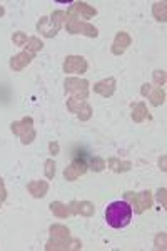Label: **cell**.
<instances>
[{
    "label": "cell",
    "instance_id": "cell-1",
    "mask_svg": "<svg viewBox=\"0 0 167 251\" xmlns=\"http://www.w3.org/2000/svg\"><path fill=\"white\" fill-rule=\"evenodd\" d=\"M50 240L47 241V251H67V250H82V243L75 238H71V231L64 225L50 226Z\"/></svg>",
    "mask_w": 167,
    "mask_h": 251
},
{
    "label": "cell",
    "instance_id": "cell-2",
    "mask_svg": "<svg viewBox=\"0 0 167 251\" xmlns=\"http://www.w3.org/2000/svg\"><path fill=\"white\" fill-rule=\"evenodd\" d=\"M132 220V208L127 201H114L105 209V221L114 229L125 228Z\"/></svg>",
    "mask_w": 167,
    "mask_h": 251
},
{
    "label": "cell",
    "instance_id": "cell-3",
    "mask_svg": "<svg viewBox=\"0 0 167 251\" xmlns=\"http://www.w3.org/2000/svg\"><path fill=\"white\" fill-rule=\"evenodd\" d=\"M65 17H67V15H65L64 10L52 12L50 17H40V20L37 22V30L47 39L55 37V35L59 34V30L62 29Z\"/></svg>",
    "mask_w": 167,
    "mask_h": 251
},
{
    "label": "cell",
    "instance_id": "cell-4",
    "mask_svg": "<svg viewBox=\"0 0 167 251\" xmlns=\"http://www.w3.org/2000/svg\"><path fill=\"white\" fill-rule=\"evenodd\" d=\"M10 131L14 132L15 136L20 137V143L24 146H28L34 143L35 139V129H34V119L30 116H25L20 121H14L10 124Z\"/></svg>",
    "mask_w": 167,
    "mask_h": 251
},
{
    "label": "cell",
    "instance_id": "cell-5",
    "mask_svg": "<svg viewBox=\"0 0 167 251\" xmlns=\"http://www.w3.org/2000/svg\"><path fill=\"white\" fill-rule=\"evenodd\" d=\"M89 156L85 151H75L74 159H72V164L67 166L64 169V177L67 181H75L79 176H82L89 171Z\"/></svg>",
    "mask_w": 167,
    "mask_h": 251
},
{
    "label": "cell",
    "instance_id": "cell-6",
    "mask_svg": "<svg viewBox=\"0 0 167 251\" xmlns=\"http://www.w3.org/2000/svg\"><path fill=\"white\" fill-rule=\"evenodd\" d=\"M124 201H127L130 204V208H132L134 213L137 214H142L144 211H147V209L152 206V193L149 191H142V193H124Z\"/></svg>",
    "mask_w": 167,
    "mask_h": 251
},
{
    "label": "cell",
    "instance_id": "cell-7",
    "mask_svg": "<svg viewBox=\"0 0 167 251\" xmlns=\"http://www.w3.org/2000/svg\"><path fill=\"white\" fill-rule=\"evenodd\" d=\"M65 29H67L69 34H72V35L82 34V35H87V37H92V39L99 37L97 27H94L92 24H89V22H82L80 19H75V17H72V15H67V17H65Z\"/></svg>",
    "mask_w": 167,
    "mask_h": 251
},
{
    "label": "cell",
    "instance_id": "cell-8",
    "mask_svg": "<svg viewBox=\"0 0 167 251\" xmlns=\"http://www.w3.org/2000/svg\"><path fill=\"white\" fill-rule=\"evenodd\" d=\"M67 109L79 117L80 121H89L92 117V107L87 102V99H80V97H71L67 100Z\"/></svg>",
    "mask_w": 167,
    "mask_h": 251
},
{
    "label": "cell",
    "instance_id": "cell-9",
    "mask_svg": "<svg viewBox=\"0 0 167 251\" xmlns=\"http://www.w3.org/2000/svg\"><path fill=\"white\" fill-rule=\"evenodd\" d=\"M65 92L72 94V97H80V99H87L89 97V80L85 79H77V77H69L64 82Z\"/></svg>",
    "mask_w": 167,
    "mask_h": 251
},
{
    "label": "cell",
    "instance_id": "cell-10",
    "mask_svg": "<svg viewBox=\"0 0 167 251\" xmlns=\"http://www.w3.org/2000/svg\"><path fill=\"white\" fill-rule=\"evenodd\" d=\"M62 69L65 74H85L89 69V64L82 55H67Z\"/></svg>",
    "mask_w": 167,
    "mask_h": 251
},
{
    "label": "cell",
    "instance_id": "cell-11",
    "mask_svg": "<svg viewBox=\"0 0 167 251\" xmlns=\"http://www.w3.org/2000/svg\"><path fill=\"white\" fill-rule=\"evenodd\" d=\"M65 14L72 15L75 19H92L97 15V10L92 5H89L87 2H75Z\"/></svg>",
    "mask_w": 167,
    "mask_h": 251
},
{
    "label": "cell",
    "instance_id": "cell-12",
    "mask_svg": "<svg viewBox=\"0 0 167 251\" xmlns=\"http://www.w3.org/2000/svg\"><path fill=\"white\" fill-rule=\"evenodd\" d=\"M69 209H71V214H74V216H79L80 214V216L91 218L95 213V206L91 201H72L69 204Z\"/></svg>",
    "mask_w": 167,
    "mask_h": 251
},
{
    "label": "cell",
    "instance_id": "cell-13",
    "mask_svg": "<svg viewBox=\"0 0 167 251\" xmlns=\"http://www.w3.org/2000/svg\"><path fill=\"white\" fill-rule=\"evenodd\" d=\"M130 44H132V39H130V35L127 32H117L112 42V54L122 55L130 47Z\"/></svg>",
    "mask_w": 167,
    "mask_h": 251
},
{
    "label": "cell",
    "instance_id": "cell-14",
    "mask_svg": "<svg viewBox=\"0 0 167 251\" xmlns=\"http://www.w3.org/2000/svg\"><path fill=\"white\" fill-rule=\"evenodd\" d=\"M32 60H34V54H30V52H27V50L19 52L17 55H14V57L10 59V69L15 72H20L27 66H30Z\"/></svg>",
    "mask_w": 167,
    "mask_h": 251
},
{
    "label": "cell",
    "instance_id": "cell-15",
    "mask_svg": "<svg viewBox=\"0 0 167 251\" xmlns=\"http://www.w3.org/2000/svg\"><path fill=\"white\" fill-rule=\"evenodd\" d=\"M94 92L102 97H112L116 92V79L109 77L104 80H99L97 84H94Z\"/></svg>",
    "mask_w": 167,
    "mask_h": 251
},
{
    "label": "cell",
    "instance_id": "cell-16",
    "mask_svg": "<svg viewBox=\"0 0 167 251\" xmlns=\"http://www.w3.org/2000/svg\"><path fill=\"white\" fill-rule=\"evenodd\" d=\"M27 189H28V193H30L32 196L40 200V198H44L48 193V183H47V181H42V179H40V181H30V183L27 184Z\"/></svg>",
    "mask_w": 167,
    "mask_h": 251
},
{
    "label": "cell",
    "instance_id": "cell-17",
    "mask_svg": "<svg viewBox=\"0 0 167 251\" xmlns=\"http://www.w3.org/2000/svg\"><path fill=\"white\" fill-rule=\"evenodd\" d=\"M107 166L112 173H117V174L127 173L132 169V163H130V161H120V159H117V157H111V159L107 161Z\"/></svg>",
    "mask_w": 167,
    "mask_h": 251
},
{
    "label": "cell",
    "instance_id": "cell-18",
    "mask_svg": "<svg viewBox=\"0 0 167 251\" xmlns=\"http://www.w3.org/2000/svg\"><path fill=\"white\" fill-rule=\"evenodd\" d=\"M145 119H152V116L149 114V109L145 106V102H139L132 107V121L134 123H142Z\"/></svg>",
    "mask_w": 167,
    "mask_h": 251
},
{
    "label": "cell",
    "instance_id": "cell-19",
    "mask_svg": "<svg viewBox=\"0 0 167 251\" xmlns=\"http://www.w3.org/2000/svg\"><path fill=\"white\" fill-rule=\"evenodd\" d=\"M152 15L157 22L164 24L167 20V3L166 2H156L152 7Z\"/></svg>",
    "mask_w": 167,
    "mask_h": 251
},
{
    "label": "cell",
    "instance_id": "cell-20",
    "mask_svg": "<svg viewBox=\"0 0 167 251\" xmlns=\"http://www.w3.org/2000/svg\"><path fill=\"white\" fill-rule=\"evenodd\" d=\"M50 211L54 213V216H57V218L72 216L71 209H69V204H64V203H60V201H54V203H50Z\"/></svg>",
    "mask_w": 167,
    "mask_h": 251
},
{
    "label": "cell",
    "instance_id": "cell-21",
    "mask_svg": "<svg viewBox=\"0 0 167 251\" xmlns=\"http://www.w3.org/2000/svg\"><path fill=\"white\" fill-rule=\"evenodd\" d=\"M24 49L35 55L37 52H40L44 49V42L39 37H27V42L24 44Z\"/></svg>",
    "mask_w": 167,
    "mask_h": 251
},
{
    "label": "cell",
    "instance_id": "cell-22",
    "mask_svg": "<svg viewBox=\"0 0 167 251\" xmlns=\"http://www.w3.org/2000/svg\"><path fill=\"white\" fill-rule=\"evenodd\" d=\"M149 99L150 102H152V106H162V104L166 102V91L164 87H156L154 91H150L149 94Z\"/></svg>",
    "mask_w": 167,
    "mask_h": 251
},
{
    "label": "cell",
    "instance_id": "cell-23",
    "mask_svg": "<svg viewBox=\"0 0 167 251\" xmlns=\"http://www.w3.org/2000/svg\"><path fill=\"white\" fill-rule=\"evenodd\" d=\"M105 161L102 159V157H97V156H92L89 157V169H92L94 173H100L105 169Z\"/></svg>",
    "mask_w": 167,
    "mask_h": 251
},
{
    "label": "cell",
    "instance_id": "cell-24",
    "mask_svg": "<svg viewBox=\"0 0 167 251\" xmlns=\"http://www.w3.org/2000/svg\"><path fill=\"white\" fill-rule=\"evenodd\" d=\"M152 77H154V84H156V87H162L166 84V71H154Z\"/></svg>",
    "mask_w": 167,
    "mask_h": 251
},
{
    "label": "cell",
    "instance_id": "cell-25",
    "mask_svg": "<svg viewBox=\"0 0 167 251\" xmlns=\"http://www.w3.org/2000/svg\"><path fill=\"white\" fill-rule=\"evenodd\" d=\"M55 176V163L54 159H47L46 161V177L47 179H54Z\"/></svg>",
    "mask_w": 167,
    "mask_h": 251
},
{
    "label": "cell",
    "instance_id": "cell-26",
    "mask_svg": "<svg viewBox=\"0 0 167 251\" xmlns=\"http://www.w3.org/2000/svg\"><path fill=\"white\" fill-rule=\"evenodd\" d=\"M12 42H14L15 46L24 47V44L27 42V35L24 34V32H15V34L12 35Z\"/></svg>",
    "mask_w": 167,
    "mask_h": 251
},
{
    "label": "cell",
    "instance_id": "cell-27",
    "mask_svg": "<svg viewBox=\"0 0 167 251\" xmlns=\"http://www.w3.org/2000/svg\"><path fill=\"white\" fill-rule=\"evenodd\" d=\"M167 189L166 188H161L157 191V201L162 204V208H167Z\"/></svg>",
    "mask_w": 167,
    "mask_h": 251
},
{
    "label": "cell",
    "instance_id": "cell-28",
    "mask_svg": "<svg viewBox=\"0 0 167 251\" xmlns=\"http://www.w3.org/2000/svg\"><path fill=\"white\" fill-rule=\"evenodd\" d=\"M166 248H167V246H166V233L157 234V238H156V250H162V251H164Z\"/></svg>",
    "mask_w": 167,
    "mask_h": 251
},
{
    "label": "cell",
    "instance_id": "cell-29",
    "mask_svg": "<svg viewBox=\"0 0 167 251\" xmlns=\"http://www.w3.org/2000/svg\"><path fill=\"white\" fill-rule=\"evenodd\" d=\"M7 200V189H5V183H3L2 176H0V206L5 203Z\"/></svg>",
    "mask_w": 167,
    "mask_h": 251
},
{
    "label": "cell",
    "instance_id": "cell-30",
    "mask_svg": "<svg viewBox=\"0 0 167 251\" xmlns=\"http://www.w3.org/2000/svg\"><path fill=\"white\" fill-rule=\"evenodd\" d=\"M48 151H50V154L52 156H57L60 152V146H59V143L57 141H50L48 143Z\"/></svg>",
    "mask_w": 167,
    "mask_h": 251
},
{
    "label": "cell",
    "instance_id": "cell-31",
    "mask_svg": "<svg viewBox=\"0 0 167 251\" xmlns=\"http://www.w3.org/2000/svg\"><path fill=\"white\" fill-rule=\"evenodd\" d=\"M150 91H152V86H150V84H144L142 89H141V94L144 96V97H147L150 94Z\"/></svg>",
    "mask_w": 167,
    "mask_h": 251
},
{
    "label": "cell",
    "instance_id": "cell-32",
    "mask_svg": "<svg viewBox=\"0 0 167 251\" xmlns=\"http://www.w3.org/2000/svg\"><path fill=\"white\" fill-rule=\"evenodd\" d=\"M161 164H162V166H161V168H162V171L166 173V171H167V168H166V156H162V161H161Z\"/></svg>",
    "mask_w": 167,
    "mask_h": 251
},
{
    "label": "cell",
    "instance_id": "cell-33",
    "mask_svg": "<svg viewBox=\"0 0 167 251\" xmlns=\"http://www.w3.org/2000/svg\"><path fill=\"white\" fill-rule=\"evenodd\" d=\"M3 14H5V9H3V7L0 5V17H3Z\"/></svg>",
    "mask_w": 167,
    "mask_h": 251
}]
</instances>
